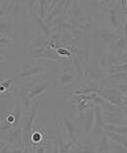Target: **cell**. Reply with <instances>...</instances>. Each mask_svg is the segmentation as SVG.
<instances>
[{
	"mask_svg": "<svg viewBox=\"0 0 127 153\" xmlns=\"http://www.w3.org/2000/svg\"><path fill=\"white\" fill-rule=\"evenodd\" d=\"M39 2V14L41 18H44L46 16V12L48 10L49 7V2L48 0H38Z\"/></svg>",
	"mask_w": 127,
	"mask_h": 153,
	"instance_id": "cell-17",
	"label": "cell"
},
{
	"mask_svg": "<svg viewBox=\"0 0 127 153\" xmlns=\"http://www.w3.org/2000/svg\"><path fill=\"white\" fill-rule=\"evenodd\" d=\"M9 42V39H7V38H0V44L1 43H8Z\"/></svg>",
	"mask_w": 127,
	"mask_h": 153,
	"instance_id": "cell-36",
	"label": "cell"
},
{
	"mask_svg": "<svg viewBox=\"0 0 127 153\" xmlns=\"http://www.w3.org/2000/svg\"><path fill=\"white\" fill-rule=\"evenodd\" d=\"M118 1H119V2H120V3H121V0H118Z\"/></svg>",
	"mask_w": 127,
	"mask_h": 153,
	"instance_id": "cell-40",
	"label": "cell"
},
{
	"mask_svg": "<svg viewBox=\"0 0 127 153\" xmlns=\"http://www.w3.org/2000/svg\"><path fill=\"white\" fill-rule=\"evenodd\" d=\"M15 33V27L12 22L8 20H1L0 21V34H5L8 37H13Z\"/></svg>",
	"mask_w": 127,
	"mask_h": 153,
	"instance_id": "cell-5",
	"label": "cell"
},
{
	"mask_svg": "<svg viewBox=\"0 0 127 153\" xmlns=\"http://www.w3.org/2000/svg\"><path fill=\"white\" fill-rule=\"evenodd\" d=\"M21 98H22V103H23V105H24L25 110L29 111L31 109V98L26 93H22Z\"/></svg>",
	"mask_w": 127,
	"mask_h": 153,
	"instance_id": "cell-22",
	"label": "cell"
},
{
	"mask_svg": "<svg viewBox=\"0 0 127 153\" xmlns=\"http://www.w3.org/2000/svg\"><path fill=\"white\" fill-rule=\"evenodd\" d=\"M116 88L118 89V91H119L121 94H124L127 91V84H119L116 86Z\"/></svg>",
	"mask_w": 127,
	"mask_h": 153,
	"instance_id": "cell-31",
	"label": "cell"
},
{
	"mask_svg": "<svg viewBox=\"0 0 127 153\" xmlns=\"http://www.w3.org/2000/svg\"><path fill=\"white\" fill-rule=\"evenodd\" d=\"M72 3H73V0H66L65 5H64V9H63L64 13H66L72 7Z\"/></svg>",
	"mask_w": 127,
	"mask_h": 153,
	"instance_id": "cell-30",
	"label": "cell"
},
{
	"mask_svg": "<svg viewBox=\"0 0 127 153\" xmlns=\"http://www.w3.org/2000/svg\"><path fill=\"white\" fill-rule=\"evenodd\" d=\"M121 144L123 145V147L127 150V138L122 136V140H121Z\"/></svg>",
	"mask_w": 127,
	"mask_h": 153,
	"instance_id": "cell-35",
	"label": "cell"
},
{
	"mask_svg": "<svg viewBox=\"0 0 127 153\" xmlns=\"http://www.w3.org/2000/svg\"><path fill=\"white\" fill-rule=\"evenodd\" d=\"M123 36L127 39V20H124L123 22Z\"/></svg>",
	"mask_w": 127,
	"mask_h": 153,
	"instance_id": "cell-33",
	"label": "cell"
},
{
	"mask_svg": "<svg viewBox=\"0 0 127 153\" xmlns=\"http://www.w3.org/2000/svg\"><path fill=\"white\" fill-rule=\"evenodd\" d=\"M82 151L85 152H92V151H96V147L93 145V143H88V145H83L82 148H80Z\"/></svg>",
	"mask_w": 127,
	"mask_h": 153,
	"instance_id": "cell-29",
	"label": "cell"
},
{
	"mask_svg": "<svg viewBox=\"0 0 127 153\" xmlns=\"http://www.w3.org/2000/svg\"><path fill=\"white\" fill-rule=\"evenodd\" d=\"M109 147H110V152H127L122 144L117 143L115 141L109 140Z\"/></svg>",
	"mask_w": 127,
	"mask_h": 153,
	"instance_id": "cell-18",
	"label": "cell"
},
{
	"mask_svg": "<svg viewBox=\"0 0 127 153\" xmlns=\"http://www.w3.org/2000/svg\"><path fill=\"white\" fill-rule=\"evenodd\" d=\"M96 152H110L109 147V139L104 133L100 138V142L99 143V147L96 148Z\"/></svg>",
	"mask_w": 127,
	"mask_h": 153,
	"instance_id": "cell-12",
	"label": "cell"
},
{
	"mask_svg": "<svg viewBox=\"0 0 127 153\" xmlns=\"http://www.w3.org/2000/svg\"><path fill=\"white\" fill-rule=\"evenodd\" d=\"M45 70L42 67H30L28 69H25V70H21L18 72L17 76L15 77V79H22V78H27V77L33 76V75L39 74L44 72Z\"/></svg>",
	"mask_w": 127,
	"mask_h": 153,
	"instance_id": "cell-6",
	"label": "cell"
},
{
	"mask_svg": "<svg viewBox=\"0 0 127 153\" xmlns=\"http://www.w3.org/2000/svg\"><path fill=\"white\" fill-rule=\"evenodd\" d=\"M63 121L64 125H65V128H66V131H67L68 133V136L70 137L71 140H74L76 141L77 138V135H79V130H77V128L76 126H74V123H72L70 120L68 119V118H63V119H61Z\"/></svg>",
	"mask_w": 127,
	"mask_h": 153,
	"instance_id": "cell-4",
	"label": "cell"
},
{
	"mask_svg": "<svg viewBox=\"0 0 127 153\" xmlns=\"http://www.w3.org/2000/svg\"><path fill=\"white\" fill-rule=\"evenodd\" d=\"M57 53L60 57H70L71 55V51L67 48H58L57 49Z\"/></svg>",
	"mask_w": 127,
	"mask_h": 153,
	"instance_id": "cell-28",
	"label": "cell"
},
{
	"mask_svg": "<svg viewBox=\"0 0 127 153\" xmlns=\"http://www.w3.org/2000/svg\"><path fill=\"white\" fill-rule=\"evenodd\" d=\"M4 14H5V12H4L3 10H0V17H1V16H3Z\"/></svg>",
	"mask_w": 127,
	"mask_h": 153,
	"instance_id": "cell-37",
	"label": "cell"
},
{
	"mask_svg": "<svg viewBox=\"0 0 127 153\" xmlns=\"http://www.w3.org/2000/svg\"><path fill=\"white\" fill-rule=\"evenodd\" d=\"M49 44V40L47 38V36H41L39 38H37L35 41L33 42V44H31L30 48L33 50V49L36 48H45L46 46Z\"/></svg>",
	"mask_w": 127,
	"mask_h": 153,
	"instance_id": "cell-14",
	"label": "cell"
},
{
	"mask_svg": "<svg viewBox=\"0 0 127 153\" xmlns=\"http://www.w3.org/2000/svg\"><path fill=\"white\" fill-rule=\"evenodd\" d=\"M107 71L111 74L115 73H123V72H127V62L123 63V64H115L111 65L110 67L107 69Z\"/></svg>",
	"mask_w": 127,
	"mask_h": 153,
	"instance_id": "cell-15",
	"label": "cell"
},
{
	"mask_svg": "<svg viewBox=\"0 0 127 153\" xmlns=\"http://www.w3.org/2000/svg\"><path fill=\"white\" fill-rule=\"evenodd\" d=\"M74 66L76 73L77 74V77H79V78H82V66H80V61L77 58L74 59Z\"/></svg>",
	"mask_w": 127,
	"mask_h": 153,
	"instance_id": "cell-26",
	"label": "cell"
},
{
	"mask_svg": "<svg viewBox=\"0 0 127 153\" xmlns=\"http://www.w3.org/2000/svg\"><path fill=\"white\" fill-rule=\"evenodd\" d=\"M36 114H37V110L36 108L34 107L33 110H32V113L30 114L29 118H27L24 122H23L22 125V133H23V142L25 143L26 146H29V143L31 142V131H32V126H33L34 120L36 118Z\"/></svg>",
	"mask_w": 127,
	"mask_h": 153,
	"instance_id": "cell-1",
	"label": "cell"
},
{
	"mask_svg": "<svg viewBox=\"0 0 127 153\" xmlns=\"http://www.w3.org/2000/svg\"><path fill=\"white\" fill-rule=\"evenodd\" d=\"M14 79L15 78H10V79H7V80L2 81L1 83H0V91L3 92L5 90H7V89H9L10 86H11V83L14 81Z\"/></svg>",
	"mask_w": 127,
	"mask_h": 153,
	"instance_id": "cell-23",
	"label": "cell"
},
{
	"mask_svg": "<svg viewBox=\"0 0 127 153\" xmlns=\"http://www.w3.org/2000/svg\"><path fill=\"white\" fill-rule=\"evenodd\" d=\"M69 19V17L67 15H63V16H57L56 18L53 19L50 23H52V25H57V24H64V22H66Z\"/></svg>",
	"mask_w": 127,
	"mask_h": 153,
	"instance_id": "cell-25",
	"label": "cell"
},
{
	"mask_svg": "<svg viewBox=\"0 0 127 153\" xmlns=\"http://www.w3.org/2000/svg\"><path fill=\"white\" fill-rule=\"evenodd\" d=\"M13 115L15 117V122L13 124V127L12 128H15L18 125L20 119H21V116H22V112H21V106H20V101H17L16 102V106H15V110L13 112Z\"/></svg>",
	"mask_w": 127,
	"mask_h": 153,
	"instance_id": "cell-16",
	"label": "cell"
},
{
	"mask_svg": "<svg viewBox=\"0 0 127 153\" xmlns=\"http://www.w3.org/2000/svg\"><path fill=\"white\" fill-rule=\"evenodd\" d=\"M123 95H124V99H125V100H127V91H126L125 93H124Z\"/></svg>",
	"mask_w": 127,
	"mask_h": 153,
	"instance_id": "cell-39",
	"label": "cell"
},
{
	"mask_svg": "<svg viewBox=\"0 0 127 153\" xmlns=\"http://www.w3.org/2000/svg\"><path fill=\"white\" fill-rule=\"evenodd\" d=\"M123 14H127V7L126 6H124V12Z\"/></svg>",
	"mask_w": 127,
	"mask_h": 153,
	"instance_id": "cell-38",
	"label": "cell"
},
{
	"mask_svg": "<svg viewBox=\"0 0 127 153\" xmlns=\"http://www.w3.org/2000/svg\"><path fill=\"white\" fill-rule=\"evenodd\" d=\"M117 48H120V49H126L127 48V39L125 38L124 36H121L119 39L117 40L116 44H115Z\"/></svg>",
	"mask_w": 127,
	"mask_h": 153,
	"instance_id": "cell-27",
	"label": "cell"
},
{
	"mask_svg": "<svg viewBox=\"0 0 127 153\" xmlns=\"http://www.w3.org/2000/svg\"><path fill=\"white\" fill-rule=\"evenodd\" d=\"M93 125H94V109H91V110L88 111V113H86V116L83 118L82 127L85 132H88L92 129Z\"/></svg>",
	"mask_w": 127,
	"mask_h": 153,
	"instance_id": "cell-8",
	"label": "cell"
},
{
	"mask_svg": "<svg viewBox=\"0 0 127 153\" xmlns=\"http://www.w3.org/2000/svg\"><path fill=\"white\" fill-rule=\"evenodd\" d=\"M74 80V76L70 73H64L59 78V83L61 85H66L68 83H71Z\"/></svg>",
	"mask_w": 127,
	"mask_h": 153,
	"instance_id": "cell-21",
	"label": "cell"
},
{
	"mask_svg": "<svg viewBox=\"0 0 127 153\" xmlns=\"http://www.w3.org/2000/svg\"><path fill=\"white\" fill-rule=\"evenodd\" d=\"M109 21H110V24L112 25V27H113L115 30H119L120 22H119V18H118L117 10L115 9V8H112V9L109 11Z\"/></svg>",
	"mask_w": 127,
	"mask_h": 153,
	"instance_id": "cell-13",
	"label": "cell"
},
{
	"mask_svg": "<svg viewBox=\"0 0 127 153\" xmlns=\"http://www.w3.org/2000/svg\"><path fill=\"white\" fill-rule=\"evenodd\" d=\"M48 86H49V82H41V83H38V84L34 85L33 87L31 88L30 92L28 93L29 97L34 98L35 96H38V95L42 94L43 92L48 88Z\"/></svg>",
	"mask_w": 127,
	"mask_h": 153,
	"instance_id": "cell-9",
	"label": "cell"
},
{
	"mask_svg": "<svg viewBox=\"0 0 127 153\" xmlns=\"http://www.w3.org/2000/svg\"><path fill=\"white\" fill-rule=\"evenodd\" d=\"M34 3H35V0H27V5H28L29 10H31L32 8H33Z\"/></svg>",
	"mask_w": 127,
	"mask_h": 153,
	"instance_id": "cell-34",
	"label": "cell"
},
{
	"mask_svg": "<svg viewBox=\"0 0 127 153\" xmlns=\"http://www.w3.org/2000/svg\"><path fill=\"white\" fill-rule=\"evenodd\" d=\"M100 37H101L102 41H104V43H113L118 38L116 34L113 33L112 31H108V30L100 31Z\"/></svg>",
	"mask_w": 127,
	"mask_h": 153,
	"instance_id": "cell-11",
	"label": "cell"
},
{
	"mask_svg": "<svg viewBox=\"0 0 127 153\" xmlns=\"http://www.w3.org/2000/svg\"><path fill=\"white\" fill-rule=\"evenodd\" d=\"M104 133L106 134V136L108 137L109 140L115 141V142L121 144L122 135H120V134H118V133H115V132H112V131H108V130H104Z\"/></svg>",
	"mask_w": 127,
	"mask_h": 153,
	"instance_id": "cell-19",
	"label": "cell"
},
{
	"mask_svg": "<svg viewBox=\"0 0 127 153\" xmlns=\"http://www.w3.org/2000/svg\"><path fill=\"white\" fill-rule=\"evenodd\" d=\"M35 16H36L35 18H36V20H37V22H38L39 27L41 28L42 31H43V32H44V34H45L46 36H49V35H50V34H51V31H50V29H49L47 25H46L45 23L43 22V20H42L41 17L38 16V15H35Z\"/></svg>",
	"mask_w": 127,
	"mask_h": 153,
	"instance_id": "cell-20",
	"label": "cell"
},
{
	"mask_svg": "<svg viewBox=\"0 0 127 153\" xmlns=\"http://www.w3.org/2000/svg\"><path fill=\"white\" fill-rule=\"evenodd\" d=\"M94 109V125L96 127H103L104 125V116L102 114V109L99 105H95Z\"/></svg>",
	"mask_w": 127,
	"mask_h": 153,
	"instance_id": "cell-10",
	"label": "cell"
},
{
	"mask_svg": "<svg viewBox=\"0 0 127 153\" xmlns=\"http://www.w3.org/2000/svg\"><path fill=\"white\" fill-rule=\"evenodd\" d=\"M103 130H108L120 135H127V125H116L112 123H104Z\"/></svg>",
	"mask_w": 127,
	"mask_h": 153,
	"instance_id": "cell-7",
	"label": "cell"
},
{
	"mask_svg": "<svg viewBox=\"0 0 127 153\" xmlns=\"http://www.w3.org/2000/svg\"><path fill=\"white\" fill-rule=\"evenodd\" d=\"M8 137H6V140L8 143L11 144H17L19 146H22L23 142V133H22V125L17 127L16 130H14L12 133H10L9 135H7Z\"/></svg>",
	"mask_w": 127,
	"mask_h": 153,
	"instance_id": "cell-3",
	"label": "cell"
},
{
	"mask_svg": "<svg viewBox=\"0 0 127 153\" xmlns=\"http://www.w3.org/2000/svg\"><path fill=\"white\" fill-rule=\"evenodd\" d=\"M99 64L100 66H102V67H105V66L108 64V63H107V56H106V55H103V56L101 57V58H100Z\"/></svg>",
	"mask_w": 127,
	"mask_h": 153,
	"instance_id": "cell-32",
	"label": "cell"
},
{
	"mask_svg": "<svg viewBox=\"0 0 127 153\" xmlns=\"http://www.w3.org/2000/svg\"><path fill=\"white\" fill-rule=\"evenodd\" d=\"M42 140V134L38 131H34L31 134V142L34 143L35 145H37L38 143H40V141Z\"/></svg>",
	"mask_w": 127,
	"mask_h": 153,
	"instance_id": "cell-24",
	"label": "cell"
},
{
	"mask_svg": "<svg viewBox=\"0 0 127 153\" xmlns=\"http://www.w3.org/2000/svg\"><path fill=\"white\" fill-rule=\"evenodd\" d=\"M101 96L103 99L110 102L111 104L115 106L121 105L122 104V99H121V93L118 92L116 89H109V88H104L103 91H101Z\"/></svg>",
	"mask_w": 127,
	"mask_h": 153,
	"instance_id": "cell-2",
	"label": "cell"
}]
</instances>
